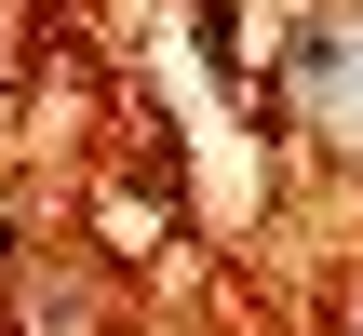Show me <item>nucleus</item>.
Segmentation results:
<instances>
[]
</instances>
